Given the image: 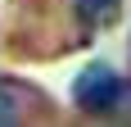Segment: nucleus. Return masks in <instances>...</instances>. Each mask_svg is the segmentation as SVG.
<instances>
[{"instance_id":"1","label":"nucleus","mask_w":131,"mask_h":127,"mask_svg":"<svg viewBox=\"0 0 131 127\" xmlns=\"http://www.w3.org/2000/svg\"><path fill=\"white\" fill-rule=\"evenodd\" d=\"M122 95H127V82H122L108 63H86L77 73V82H72V100H77L81 114H113L122 104Z\"/></svg>"},{"instance_id":"2","label":"nucleus","mask_w":131,"mask_h":127,"mask_svg":"<svg viewBox=\"0 0 131 127\" xmlns=\"http://www.w3.org/2000/svg\"><path fill=\"white\" fill-rule=\"evenodd\" d=\"M32 104H45V100H36V95H23V91H18V82H0V127L23 123ZM45 109H50V104H45Z\"/></svg>"},{"instance_id":"3","label":"nucleus","mask_w":131,"mask_h":127,"mask_svg":"<svg viewBox=\"0 0 131 127\" xmlns=\"http://www.w3.org/2000/svg\"><path fill=\"white\" fill-rule=\"evenodd\" d=\"M118 14H122V0H77V18L86 27H108L118 23Z\"/></svg>"}]
</instances>
